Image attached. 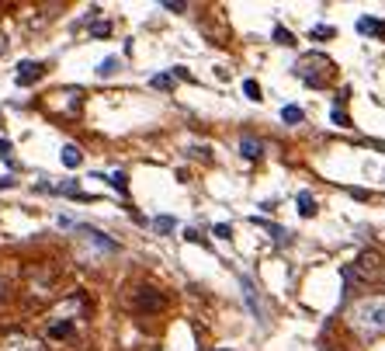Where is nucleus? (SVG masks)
<instances>
[{
	"label": "nucleus",
	"instance_id": "20e7f679",
	"mask_svg": "<svg viewBox=\"0 0 385 351\" xmlns=\"http://www.w3.org/2000/svg\"><path fill=\"white\" fill-rule=\"evenodd\" d=\"M42 73H46V66H42V63H35V59H28V63L18 66V77H14V81L21 83V87H31V83L38 81Z\"/></svg>",
	"mask_w": 385,
	"mask_h": 351
},
{
	"label": "nucleus",
	"instance_id": "0eeeda50",
	"mask_svg": "<svg viewBox=\"0 0 385 351\" xmlns=\"http://www.w3.org/2000/svg\"><path fill=\"white\" fill-rule=\"evenodd\" d=\"M59 157H63V167H80V161H83L77 146H63V153H59Z\"/></svg>",
	"mask_w": 385,
	"mask_h": 351
},
{
	"label": "nucleus",
	"instance_id": "5701e85b",
	"mask_svg": "<svg viewBox=\"0 0 385 351\" xmlns=\"http://www.w3.org/2000/svg\"><path fill=\"white\" fill-rule=\"evenodd\" d=\"M4 49H7V42H4V39H0V53H4Z\"/></svg>",
	"mask_w": 385,
	"mask_h": 351
},
{
	"label": "nucleus",
	"instance_id": "f257e3e1",
	"mask_svg": "<svg viewBox=\"0 0 385 351\" xmlns=\"http://www.w3.org/2000/svg\"><path fill=\"white\" fill-rule=\"evenodd\" d=\"M347 327L358 337H379L385 334V296H364L347 310Z\"/></svg>",
	"mask_w": 385,
	"mask_h": 351
},
{
	"label": "nucleus",
	"instance_id": "9d476101",
	"mask_svg": "<svg viewBox=\"0 0 385 351\" xmlns=\"http://www.w3.org/2000/svg\"><path fill=\"white\" fill-rule=\"evenodd\" d=\"M153 226H156V233H170V230H174L178 223H174L170 216H156V219H153Z\"/></svg>",
	"mask_w": 385,
	"mask_h": 351
},
{
	"label": "nucleus",
	"instance_id": "1a4fd4ad",
	"mask_svg": "<svg viewBox=\"0 0 385 351\" xmlns=\"http://www.w3.org/2000/svg\"><path fill=\"white\" fill-rule=\"evenodd\" d=\"M282 118L288 122V126H295V122H302V108H299V105H284Z\"/></svg>",
	"mask_w": 385,
	"mask_h": 351
},
{
	"label": "nucleus",
	"instance_id": "9b49d317",
	"mask_svg": "<svg viewBox=\"0 0 385 351\" xmlns=\"http://www.w3.org/2000/svg\"><path fill=\"white\" fill-rule=\"evenodd\" d=\"M243 91H247V98H250V101H260V83H257V81H247V83H243Z\"/></svg>",
	"mask_w": 385,
	"mask_h": 351
},
{
	"label": "nucleus",
	"instance_id": "dca6fc26",
	"mask_svg": "<svg viewBox=\"0 0 385 351\" xmlns=\"http://www.w3.org/2000/svg\"><path fill=\"white\" fill-rule=\"evenodd\" d=\"M108 31H111V25H108V21H98V25H91V35H98V39H104Z\"/></svg>",
	"mask_w": 385,
	"mask_h": 351
},
{
	"label": "nucleus",
	"instance_id": "aec40b11",
	"mask_svg": "<svg viewBox=\"0 0 385 351\" xmlns=\"http://www.w3.org/2000/svg\"><path fill=\"white\" fill-rule=\"evenodd\" d=\"M170 83H174V81H170V77H153V87H163V91H167Z\"/></svg>",
	"mask_w": 385,
	"mask_h": 351
},
{
	"label": "nucleus",
	"instance_id": "f8f14e48",
	"mask_svg": "<svg viewBox=\"0 0 385 351\" xmlns=\"http://www.w3.org/2000/svg\"><path fill=\"white\" fill-rule=\"evenodd\" d=\"M274 42H282V46H292V42H295V35H292L288 28H278V31H274Z\"/></svg>",
	"mask_w": 385,
	"mask_h": 351
},
{
	"label": "nucleus",
	"instance_id": "39448f33",
	"mask_svg": "<svg viewBox=\"0 0 385 351\" xmlns=\"http://www.w3.org/2000/svg\"><path fill=\"white\" fill-rule=\"evenodd\" d=\"M358 31H361V35H371V39H379V42H385V21H382V18H361Z\"/></svg>",
	"mask_w": 385,
	"mask_h": 351
},
{
	"label": "nucleus",
	"instance_id": "6e6552de",
	"mask_svg": "<svg viewBox=\"0 0 385 351\" xmlns=\"http://www.w3.org/2000/svg\"><path fill=\"white\" fill-rule=\"evenodd\" d=\"M299 213H302V216H316V198H312L309 191L299 195Z\"/></svg>",
	"mask_w": 385,
	"mask_h": 351
},
{
	"label": "nucleus",
	"instance_id": "b1692460",
	"mask_svg": "<svg viewBox=\"0 0 385 351\" xmlns=\"http://www.w3.org/2000/svg\"><path fill=\"white\" fill-rule=\"evenodd\" d=\"M0 289H4V285H0Z\"/></svg>",
	"mask_w": 385,
	"mask_h": 351
},
{
	"label": "nucleus",
	"instance_id": "a211bd4d",
	"mask_svg": "<svg viewBox=\"0 0 385 351\" xmlns=\"http://www.w3.org/2000/svg\"><path fill=\"white\" fill-rule=\"evenodd\" d=\"M108 181H111V185H115L118 191H125V188H128V185H125V174H111Z\"/></svg>",
	"mask_w": 385,
	"mask_h": 351
},
{
	"label": "nucleus",
	"instance_id": "6ab92c4d",
	"mask_svg": "<svg viewBox=\"0 0 385 351\" xmlns=\"http://www.w3.org/2000/svg\"><path fill=\"white\" fill-rule=\"evenodd\" d=\"M230 226H226V223H219V226H215V237H219V240H230Z\"/></svg>",
	"mask_w": 385,
	"mask_h": 351
},
{
	"label": "nucleus",
	"instance_id": "4be33fe9",
	"mask_svg": "<svg viewBox=\"0 0 385 351\" xmlns=\"http://www.w3.org/2000/svg\"><path fill=\"white\" fill-rule=\"evenodd\" d=\"M0 157H4V161L11 157V143H7V139H0Z\"/></svg>",
	"mask_w": 385,
	"mask_h": 351
},
{
	"label": "nucleus",
	"instance_id": "412c9836",
	"mask_svg": "<svg viewBox=\"0 0 385 351\" xmlns=\"http://www.w3.org/2000/svg\"><path fill=\"white\" fill-rule=\"evenodd\" d=\"M163 7H167V11H174V14H180V11H184V7H188V4H180V0H178V4H170V0H167V4H163Z\"/></svg>",
	"mask_w": 385,
	"mask_h": 351
},
{
	"label": "nucleus",
	"instance_id": "f03ea898",
	"mask_svg": "<svg viewBox=\"0 0 385 351\" xmlns=\"http://www.w3.org/2000/svg\"><path fill=\"white\" fill-rule=\"evenodd\" d=\"M295 70H299V77H302L306 83H312V87H323V83L334 77V63H330L327 56H319V53L302 56Z\"/></svg>",
	"mask_w": 385,
	"mask_h": 351
},
{
	"label": "nucleus",
	"instance_id": "7ed1b4c3",
	"mask_svg": "<svg viewBox=\"0 0 385 351\" xmlns=\"http://www.w3.org/2000/svg\"><path fill=\"white\" fill-rule=\"evenodd\" d=\"M0 351H46V345L35 341V337H28V334H11V337L0 345Z\"/></svg>",
	"mask_w": 385,
	"mask_h": 351
},
{
	"label": "nucleus",
	"instance_id": "ddd939ff",
	"mask_svg": "<svg viewBox=\"0 0 385 351\" xmlns=\"http://www.w3.org/2000/svg\"><path fill=\"white\" fill-rule=\"evenodd\" d=\"M49 334H52V337H66V334H73V324H56Z\"/></svg>",
	"mask_w": 385,
	"mask_h": 351
},
{
	"label": "nucleus",
	"instance_id": "f3484780",
	"mask_svg": "<svg viewBox=\"0 0 385 351\" xmlns=\"http://www.w3.org/2000/svg\"><path fill=\"white\" fill-rule=\"evenodd\" d=\"M312 35H316V39H330V35H334V28H330V25H319V28H312Z\"/></svg>",
	"mask_w": 385,
	"mask_h": 351
},
{
	"label": "nucleus",
	"instance_id": "4468645a",
	"mask_svg": "<svg viewBox=\"0 0 385 351\" xmlns=\"http://www.w3.org/2000/svg\"><path fill=\"white\" fill-rule=\"evenodd\" d=\"M115 66H118V59H104L98 73H101V77H111V73H115Z\"/></svg>",
	"mask_w": 385,
	"mask_h": 351
},
{
	"label": "nucleus",
	"instance_id": "423d86ee",
	"mask_svg": "<svg viewBox=\"0 0 385 351\" xmlns=\"http://www.w3.org/2000/svg\"><path fill=\"white\" fill-rule=\"evenodd\" d=\"M240 150H243V157H247V161H257V157H260V143H257L254 136H243Z\"/></svg>",
	"mask_w": 385,
	"mask_h": 351
},
{
	"label": "nucleus",
	"instance_id": "2eb2a0df",
	"mask_svg": "<svg viewBox=\"0 0 385 351\" xmlns=\"http://www.w3.org/2000/svg\"><path fill=\"white\" fill-rule=\"evenodd\" d=\"M334 122L347 129V126H351V115H347V111H340V108H334Z\"/></svg>",
	"mask_w": 385,
	"mask_h": 351
}]
</instances>
